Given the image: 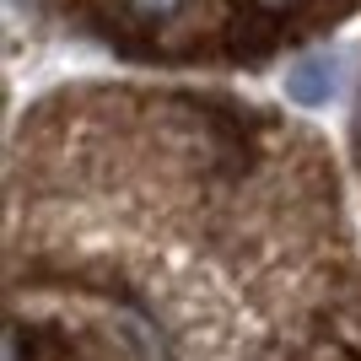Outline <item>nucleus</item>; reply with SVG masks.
<instances>
[{
  "instance_id": "3",
  "label": "nucleus",
  "mask_w": 361,
  "mask_h": 361,
  "mask_svg": "<svg viewBox=\"0 0 361 361\" xmlns=\"http://www.w3.org/2000/svg\"><path fill=\"white\" fill-rule=\"evenodd\" d=\"M254 6H264V11H275V16H286V22H291V11H302L307 0H254Z\"/></svg>"
},
{
  "instance_id": "1",
  "label": "nucleus",
  "mask_w": 361,
  "mask_h": 361,
  "mask_svg": "<svg viewBox=\"0 0 361 361\" xmlns=\"http://www.w3.org/2000/svg\"><path fill=\"white\" fill-rule=\"evenodd\" d=\"M334 54H302L297 65H291V75H286V92L297 97V103H307V108H318V103H329L334 97Z\"/></svg>"
},
{
  "instance_id": "2",
  "label": "nucleus",
  "mask_w": 361,
  "mask_h": 361,
  "mask_svg": "<svg viewBox=\"0 0 361 361\" xmlns=\"http://www.w3.org/2000/svg\"><path fill=\"white\" fill-rule=\"evenodd\" d=\"M195 6L200 0H119V16L140 32H162V27H173V22H183Z\"/></svg>"
}]
</instances>
